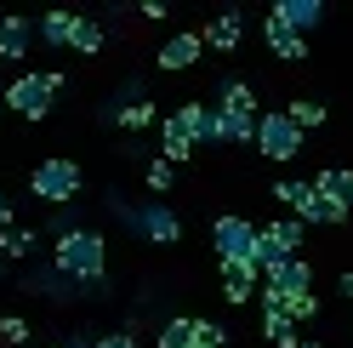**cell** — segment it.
<instances>
[{"instance_id": "1", "label": "cell", "mask_w": 353, "mask_h": 348, "mask_svg": "<svg viewBox=\"0 0 353 348\" xmlns=\"http://www.w3.org/2000/svg\"><path fill=\"white\" fill-rule=\"evenodd\" d=\"M52 269L63 280H74V286H103V274H108V240L97 229L63 234V240H52Z\"/></svg>"}, {"instance_id": "2", "label": "cell", "mask_w": 353, "mask_h": 348, "mask_svg": "<svg viewBox=\"0 0 353 348\" xmlns=\"http://www.w3.org/2000/svg\"><path fill=\"white\" fill-rule=\"evenodd\" d=\"M108 211L125 223V234H137V240H148V246H176V240H183V217H176L165 200L131 206L120 188H108Z\"/></svg>"}, {"instance_id": "3", "label": "cell", "mask_w": 353, "mask_h": 348, "mask_svg": "<svg viewBox=\"0 0 353 348\" xmlns=\"http://www.w3.org/2000/svg\"><path fill=\"white\" fill-rule=\"evenodd\" d=\"M63 86H69L63 69H29V75H17V80L6 86V97H0V103H6L12 115H23V120H46Z\"/></svg>"}, {"instance_id": "4", "label": "cell", "mask_w": 353, "mask_h": 348, "mask_svg": "<svg viewBox=\"0 0 353 348\" xmlns=\"http://www.w3.org/2000/svg\"><path fill=\"white\" fill-rule=\"evenodd\" d=\"M80 188H85V171L69 155H46V160L29 171V194H34V200H46V206H74Z\"/></svg>"}, {"instance_id": "5", "label": "cell", "mask_w": 353, "mask_h": 348, "mask_svg": "<svg viewBox=\"0 0 353 348\" xmlns=\"http://www.w3.org/2000/svg\"><path fill=\"white\" fill-rule=\"evenodd\" d=\"M274 200L291 211L302 229H330V223H347V211H342V206H330L325 194L314 188V177H307V183H302V177H296V183H274Z\"/></svg>"}, {"instance_id": "6", "label": "cell", "mask_w": 353, "mask_h": 348, "mask_svg": "<svg viewBox=\"0 0 353 348\" xmlns=\"http://www.w3.org/2000/svg\"><path fill=\"white\" fill-rule=\"evenodd\" d=\"M211 246H216V263H251L256 269V251H262V229L251 217H216L211 223Z\"/></svg>"}, {"instance_id": "7", "label": "cell", "mask_w": 353, "mask_h": 348, "mask_svg": "<svg viewBox=\"0 0 353 348\" xmlns=\"http://www.w3.org/2000/svg\"><path fill=\"white\" fill-rule=\"evenodd\" d=\"M256 155L279 160V166L302 155V132H296V120L285 115V108H262L256 115Z\"/></svg>"}, {"instance_id": "8", "label": "cell", "mask_w": 353, "mask_h": 348, "mask_svg": "<svg viewBox=\"0 0 353 348\" xmlns=\"http://www.w3.org/2000/svg\"><path fill=\"white\" fill-rule=\"evenodd\" d=\"M171 120L194 137V148L223 143V115H216V103H176V108H171Z\"/></svg>"}, {"instance_id": "9", "label": "cell", "mask_w": 353, "mask_h": 348, "mask_svg": "<svg viewBox=\"0 0 353 348\" xmlns=\"http://www.w3.org/2000/svg\"><path fill=\"white\" fill-rule=\"evenodd\" d=\"M262 286L279 291V297H302V291H314V263L307 257H285V263L262 269Z\"/></svg>"}, {"instance_id": "10", "label": "cell", "mask_w": 353, "mask_h": 348, "mask_svg": "<svg viewBox=\"0 0 353 348\" xmlns=\"http://www.w3.org/2000/svg\"><path fill=\"white\" fill-rule=\"evenodd\" d=\"M29 46H34V17L6 12V17H0V63H23Z\"/></svg>"}, {"instance_id": "11", "label": "cell", "mask_w": 353, "mask_h": 348, "mask_svg": "<svg viewBox=\"0 0 353 348\" xmlns=\"http://www.w3.org/2000/svg\"><path fill=\"white\" fill-rule=\"evenodd\" d=\"M200 52H205V40L194 35V29H183V35H171V40H160V69L165 75H183V69H194V63H200Z\"/></svg>"}, {"instance_id": "12", "label": "cell", "mask_w": 353, "mask_h": 348, "mask_svg": "<svg viewBox=\"0 0 353 348\" xmlns=\"http://www.w3.org/2000/svg\"><path fill=\"white\" fill-rule=\"evenodd\" d=\"M268 17H279L285 29H296V35L307 40V35L325 23V0H274V12H268Z\"/></svg>"}, {"instance_id": "13", "label": "cell", "mask_w": 353, "mask_h": 348, "mask_svg": "<svg viewBox=\"0 0 353 348\" xmlns=\"http://www.w3.org/2000/svg\"><path fill=\"white\" fill-rule=\"evenodd\" d=\"M262 40H268V52H274L279 63H307V40H302L296 29H285L279 17H262Z\"/></svg>"}, {"instance_id": "14", "label": "cell", "mask_w": 353, "mask_h": 348, "mask_svg": "<svg viewBox=\"0 0 353 348\" xmlns=\"http://www.w3.org/2000/svg\"><path fill=\"white\" fill-rule=\"evenodd\" d=\"M200 40H205L211 52H234L239 40H245V17H239V6H228V12H216L211 23H205V35H200Z\"/></svg>"}, {"instance_id": "15", "label": "cell", "mask_w": 353, "mask_h": 348, "mask_svg": "<svg viewBox=\"0 0 353 348\" xmlns=\"http://www.w3.org/2000/svg\"><path fill=\"white\" fill-rule=\"evenodd\" d=\"M23 291H29V297H46V302H69V297H80L74 280H63L52 263H46V269H29V274H23Z\"/></svg>"}, {"instance_id": "16", "label": "cell", "mask_w": 353, "mask_h": 348, "mask_svg": "<svg viewBox=\"0 0 353 348\" xmlns=\"http://www.w3.org/2000/svg\"><path fill=\"white\" fill-rule=\"evenodd\" d=\"M74 23H80V12L52 6V12L34 17V40H40V46H69V40H74Z\"/></svg>"}, {"instance_id": "17", "label": "cell", "mask_w": 353, "mask_h": 348, "mask_svg": "<svg viewBox=\"0 0 353 348\" xmlns=\"http://www.w3.org/2000/svg\"><path fill=\"white\" fill-rule=\"evenodd\" d=\"M262 291V269H251V263H223V297L234 302V309H239V302H251Z\"/></svg>"}, {"instance_id": "18", "label": "cell", "mask_w": 353, "mask_h": 348, "mask_svg": "<svg viewBox=\"0 0 353 348\" xmlns=\"http://www.w3.org/2000/svg\"><path fill=\"white\" fill-rule=\"evenodd\" d=\"M314 188L325 194L330 206H342V211H353V171H347V166H325L319 177H314Z\"/></svg>"}, {"instance_id": "19", "label": "cell", "mask_w": 353, "mask_h": 348, "mask_svg": "<svg viewBox=\"0 0 353 348\" xmlns=\"http://www.w3.org/2000/svg\"><path fill=\"white\" fill-rule=\"evenodd\" d=\"M160 160H171V166H188V160H194V137H188L171 115L160 120Z\"/></svg>"}, {"instance_id": "20", "label": "cell", "mask_w": 353, "mask_h": 348, "mask_svg": "<svg viewBox=\"0 0 353 348\" xmlns=\"http://www.w3.org/2000/svg\"><path fill=\"white\" fill-rule=\"evenodd\" d=\"M216 108H223V115H256V92H251V80H223L216 86Z\"/></svg>"}, {"instance_id": "21", "label": "cell", "mask_w": 353, "mask_h": 348, "mask_svg": "<svg viewBox=\"0 0 353 348\" xmlns=\"http://www.w3.org/2000/svg\"><path fill=\"white\" fill-rule=\"evenodd\" d=\"M34 246H40V234L34 229H0V263H29L34 257Z\"/></svg>"}, {"instance_id": "22", "label": "cell", "mask_w": 353, "mask_h": 348, "mask_svg": "<svg viewBox=\"0 0 353 348\" xmlns=\"http://www.w3.org/2000/svg\"><path fill=\"white\" fill-rule=\"evenodd\" d=\"M262 337H268L274 348H302V337H296V320L285 314V309H262Z\"/></svg>"}, {"instance_id": "23", "label": "cell", "mask_w": 353, "mask_h": 348, "mask_svg": "<svg viewBox=\"0 0 353 348\" xmlns=\"http://www.w3.org/2000/svg\"><path fill=\"white\" fill-rule=\"evenodd\" d=\"M154 120H160V115H154V103H148V97H143V103H125V108H114V126H120V132H148Z\"/></svg>"}, {"instance_id": "24", "label": "cell", "mask_w": 353, "mask_h": 348, "mask_svg": "<svg viewBox=\"0 0 353 348\" xmlns=\"http://www.w3.org/2000/svg\"><path fill=\"white\" fill-rule=\"evenodd\" d=\"M103 40H108V35H103V23H97V17H80V23H74V40H69V46H74L80 57H97V52H103Z\"/></svg>"}, {"instance_id": "25", "label": "cell", "mask_w": 353, "mask_h": 348, "mask_svg": "<svg viewBox=\"0 0 353 348\" xmlns=\"http://www.w3.org/2000/svg\"><path fill=\"white\" fill-rule=\"evenodd\" d=\"M285 115H291V120H296V132L307 137V132H319V126H325V103H314V97H296L291 108H285Z\"/></svg>"}, {"instance_id": "26", "label": "cell", "mask_w": 353, "mask_h": 348, "mask_svg": "<svg viewBox=\"0 0 353 348\" xmlns=\"http://www.w3.org/2000/svg\"><path fill=\"white\" fill-rule=\"evenodd\" d=\"M160 348H194V320L188 314H176V320H165L160 325V337H154Z\"/></svg>"}, {"instance_id": "27", "label": "cell", "mask_w": 353, "mask_h": 348, "mask_svg": "<svg viewBox=\"0 0 353 348\" xmlns=\"http://www.w3.org/2000/svg\"><path fill=\"white\" fill-rule=\"evenodd\" d=\"M223 143H256V115H223Z\"/></svg>"}, {"instance_id": "28", "label": "cell", "mask_w": 353, "mask_h": 348, "mask_svg": "<svg viewBox=\"0 0 353 348\" xmlns=\"http://www.w3.org/2000/svg\"><path fill=\"white\" fill-rule=\"evenodd\" d=\"M143 183H148L154 194H171V183H176V166H171V160H148V166H143Z\"/></svg>"}, {"instance_id": "29", "label": "cell", "mask_w": 353, "mask_h": 348, "mask_svg": "<svg viewBox=\"0 0 353 348\" xmlns=\"http://www.w3.org/2000/svg\"><path fill=\"white\" fill-rule=\"evenodd\" d=\"M0 342H6V348H23V342H29V320H23V314H0Z\"/></svg>"}, {"instance_id": "30", "label": "cell", "mask_w": 353, "mask_h": 348, "mask_svg": "<svg viewBox=\"0 0 353 348\" xmlns=\"http://www.w3.org/2000/svg\"><path fill=\"white\" fill-rule=\"evenodd\" d=\"M194 348H228V331L216 320H194Z\"/></svg>"}, {"instance_id": "31", "label": "cell", "mask_w": 353, "mask_h": 348, "mask_svg": "<svg viewBox=\"0 0 353 348\" xmlns=\"http://www.w3.org/2000/svg\"><path fill=\"white\" fill-rule=\"evenodd\" d=\"M285 314H291L296 325H302V320H319V297H314V291H302V297L285 302Z\"/></svg>"}, {"instance_id": "32", "label": "cell", "mask_w": 353, "mask_h": 348, "mask_svg": "<svg viewBox=\"0 0 353 348\" xmlns=\"http://www.w3.org/2000/svg\"><path fill=\"white\" fill-rule=\"evenodd\" d=\"M74 229H85L80 211H74V206H57V211H52V240H63V234H74Z\"/></svg>"}, {"instance_id": "33", "label": "cell", "mask_w": 353, "mask_h": 348, "mask_svg": "<svg viewBox=\"0 0 353 348\" xmlns=\"http://www.w3.org/2000/svg\"><path fill=\"white\" fill-rule=\"evenodd\" d=\"M97 348H137V337H131V325H120V331H103Z\"/></svg>"}, {"instance_id": "34", "label": "cell", "mask_w": 353, "mask_h": 348, "mask_svg": "<svg viewBox=\"0 0 353 348\" xmlns=\"http://www.w3.org/2000/svg\"><path fill=\"white\" fill-rule=\"evenodd\" d=\"M143 17H148V23H154V17H171V6H165V0H143Z\"/></svg>"}, {"instance_id": "35", "label": "cell", "mask_w": 353, "mask_h": 348, "mask_svg": "<svg viewBox=\"0 0 353 348\" xmlns=\"http://www.w3.org/2000/svg\"><path fill=\"white\" fill-rule=\"evenodd\" d=\"M336 291H342V297H353V269H342V280H336Z\"/></svg>"}, {"instance_id": "36", "label": "cell", "mask_w": 353, "mask_h": 348, "mask_svg": "<svg viewBox=\"0 0 353 348\" xmlns=\"http://www.w3.org/2000/svg\"><path fill=\"white\" fill-rule=\"evenodd\" d=\"M0 229H12V200L0 194Z\"/></svg>"}, {"instance_id": "37", "label": "cell", "mask_w": 353, "mask_h": 348, "mask_svg": "<svg viewBox=\"0 0 353 348\" xmlns=\"http://www.w3.org/2000/svg\"><path fill=\"white\" fill-rule=\"evenodd\" d=\"M302 348H319V342H302Z\"/></svg>"}, {"instance_id": "38", "label": "cell", "mask_w": 353, "mask_h": 348, "mask_svg": "<svg viewBox=\"0 0 353 348\" xmlns=\"http://www.w3.org/2000/svg\"><path fill=\"white\" fill-rule=\"evenodd\" d=\"M46 348H63V342H46Z\"/></svg>"}]
</instances>
